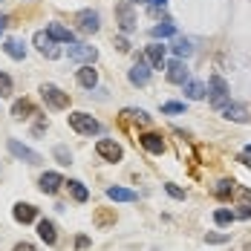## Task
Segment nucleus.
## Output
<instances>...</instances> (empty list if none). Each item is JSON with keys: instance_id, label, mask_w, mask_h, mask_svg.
Returning a JSON list of instances; mask_svg holds the SVG:
<instances>
[{"instance_id": "f257e3e1", "label": "nucleus", "mask_w": 251, "mask_h": 251, "mask_svg": "<svg viewBox=\"0 0 251 251\" xmlns=\"http://www.w3.org/2000/svg\"><path fill=\"white\" fill-rule=\"evenodd\" d=\"M67 122H70V127H73L75 133H81V136H96V133H101L99 122H96L90 113H81V110L70 113V116H67Z\"/></svg>"}, {"instance_id": "f03ea898", "label": "nucleus", "mask_w": 251, "mask_h": 251, "mask_svg": "<svg viewBox=\"0 0 251 251\" xmlns=\"http://www.w3.org/2000/svg\"><path fill=\"white\" fill-rule=\"evenodd\" d=\"M32 44L38 47V52L44 55V58H50V61H55V58H61V47H58V41L52 38L47 29H41V32H35V38H32Z\"/></svg>"}, {"instance_id": "7ed1b4c3", "label": "nucleus", "mask_w": 251, "mask_h": 251, "mask_svg": "<svg viewBox=\"0 0 251 251\" xmlns=\"http://www.w3.org/2000/svg\"><path fill=\"white\" fill-rule=\"evenodd\" d=\"M41 96H44V101L50 104L52 110H67V107H70V93L58 90L55 84H44V87H41Z\"/></svg>"}, {"instance_id": "20e7f679", "label": "nucleus", "mask_w": 251, "mask_h": 251, "mask_svg": "<svg viewBox=\"0 0 251 251\" xmlns=\"http://www.w3.org/2000/svg\"><path fill=\"white\" fill-rule=\"evenodd\" d=\"M208 96H211V104L214 110H220L228 101V84L223 75H211V87H208Z\"/></svg>"}, {"instance_id": "39448f33", "label": "nucleus", "mask_w": 251, "mask_h": 251, "mask_svg": "<svg viewBox=\"0 0 251 251\" xmlns=\"http://www.w3.org/2000/svg\"><path fill=\"white\" fill-rule=\"evenodd\" d=\"M67 55H70V61H78V64H96L99 50L90 47V44H70Z\"/></svg>"}, {"instance_id": "423d86ee", "label": "nucleus", "mask_w": 251, "mask_h": 251, "mask_svg": "<svg viewBox=\"0 0 251 251\" xmlns=\"http://www.w3.org/2000/svg\"><path fill=\"white\" fill-rule=\"evenodd\" d=\"M116 18H119V29L122 32H133L136 29V15H133V3L130 0L116 6Z\"/></svg>"}, {"instance_id": "0eeeda50", "label": "nucleus", "mask_w": 251, "mask_h": 251, "mask_svg": "<svg viewBox=\"0 0 251 251\" xmlns=\"http://www.w3.org/2000/svg\"><path fill=\"white\" fill-rule=\"evenodd\" d=\"M96 151H99V156L104 162H119V159H122V148H119L113 139H99Z\"/></svg>"}, {"instance_id": "6e6552de", "label": "nucleus", "mask_w": 251, "mask_h": 251, "mask_svg": "<svg viewBox=\"0 0 251 251\" xmlns=\"http://www.w3.org/2000/svg\"><path fill=\"white\" fill-rule=\"evenodd\" d=\"M78 21V29L81 32H99V12H93V9H84V12H78L75 15Z\"/></svg>"}, {"instance_id": "1a4fd4ad", "label": "nucleus", "mask_w": 251, "mask_h": 251, "mask_svg": "<svg viewBox=\"0 0 251 251\" xmlns=\"http://www.w3.org/2000/svg\"><path fill=\"white\" fill-rule=\"evenodd\" d=\"M139 142H142V148H145L148 153H156V156H162L165 148H168L165 139H162L159 133H145V136H139Z\"/></svg>"}, {"instance_id": "9d476101", "label": "nucleus", "mask_w": 251, "mask_h": 251, "mask_svg": "<svg viewBox=\"0 0 251 251\" xmlns=\"http://www.w3.org/2000/svg\"><path fill=\"white\" fill-rule=\"evenodd\" d=\"M9 151H12V156L24 159V162H29V165H38V162H41V156H38L35 151H29L26 145H21L18 139H9Z\"/></svg>"}, {"instance_id": "9b49d317", "label": "nucleus", "mask_w": 251, "mask_h": 251, "mask_svg": "<svg viewBox=\"0 0 251 251\" xmlns=\"http://www.w3.org/2000/svg\"><path fill=\"white\" fill-rule=\"evenodd\" d=\"M188 78L191 75H188V67H185L182 58H176V61L168 64V81H171V84H185Z\"/></svg>"}, {"instance_id": "f8f14e48", "label": "nucleus", "mask_w": 251, "mask_h": 251, "mask_svg": "<svg viewBox=\"0 0 251 251\" xmlns=\"http://www.w3.org/2000/svg\"><path fill=\"white\" fill-rule=\"evenodd\" d=\"M127 78H130V84H136V87H145V84L151 81V70H148V64L139 58V61L133 64V70H130V75H127Z\"/></svg>"}, {"instance_id": "ddd939ff", "label": "nucleus", "mask_w": 251, "mask_h": 251, "mask_svg": "<svg viewBox=\"0 0 251 251\" xmlns=\"http://www.w3.org/2000/svg\"><path fill=\"white\" fill-rule=\"evenodd\" d=\"M61 185H64V179H61V174H55V171H50V174H44L38 179V188H41L44 194H58Z\"/></svg>"}, {"instance_id": "4468645a", "label": "nucleus", "mask_w": 251, "mask_h": 251, "mask_svg": "<svg viewBox=\"0 0 251 251\" xmlns=\"http://www.w3.org/2000/svg\"><path fill=\"white\" fill-rule=\"evenodd\" d=\"M12 214H15V220H18V223H24V226L38 220V208H35V205H29V202H18Z\"/></svg>"}, {"instance_id": "2eb2a0df", "label": "nucleus", "mask_w": 251, "mask_h": 251, "mask_svg": "<svg viewBox=\"0 0 251 251\" xmlns=\"http://www.w3.org/2000/svg\"><path fill=\"white\" fill-rule=\"evenodd\" d=\"M47 32H50L58 44H75V32H73V29H67L64 24H50V26H47Z\"/></svg>"}, {"instance_id": "dca6fc26", "label": "nucleus", "mask_w": 251, "mask_h": 251, "mask_svg": "<svg viewBox=\"0 0 251 251\" xmlns=\"http://www.w3.org/2000/svg\"><path fill=\"white\" fill-rule=\"evenodd\" d=\"M182 87H185V99H191V101H202L205 93H208V87L202 81H197V78H188Z\"/></svg>"}, {"instance_id": "f3484780", "label": "nucleus", "mask_w": 251, "mask_h": 251, "mask_svg": "<svg viewBox=\"0 0 251 251\" xmlns=\"http://www.w3.org/2000/svg\"><path fill=\"white\" fill-rule=\"evenodd\" d=\"M220 113L226 116L228 122H246L249 116H246V107L243 104H234V101H226L223 107H220Z\"/></svg>"}, {"instance_id": "a211bd4d", "label": "nucleus", "mask_w": 251, "mask_h": 251, "mask_svg": "<svg viewBox=\"0 0 251 251\" xmlns=\"http://www.w3.org/2000/svg\"><path fill=\"white\" fill-rule=\"evenodd\" d=\"M78 84H81V87H87V90L99 87V73L93 70V64H84V67L78 70Z\"/></svg>"}, {"instance_id": "6ab92c4d", "label": "nucleus", "mask_w": 251, "mask_h": 251, "mask_svg": "<svg viewBox=\"0 0 251 251\" xmlns=\"http://www.w3.org/2000/svg\"><path fill=\"white\" fill-rule=\"evenodd\" d=\"M145 55H148V61H151L153 70H165V47H162V44H151V47L145 50Z\"/></svg>"}, {"instance_id": "aec40b11", "label": "nucleus", "mask_w": 251, "mask_h": 251, "mask_svg": "<svg viewBox=\"0 0 251 251\" xmlns=\"http://www.w3.org/2000/svg\"><path fill=\"white\" fill-rule=\"evenodd\" d=\"M38 237L47 243V246H55L58 243V234H55V226H52L50 220H41L38 223Z\"/></svg>"}, {"instance_id": "412c9836", "label": "nucleus", "mask_w": 251, "mask_h": 251, "mask_svg": "<svg viewBox=\"0 0 251 251\" xmlns=\"http://www.w3.org/2000/svg\"><path fill=\"white\" fill-rule=\"evenodd\" d=\"M107 197H110L113 202H133V200H136V194H133L130 188H116V185H113V188H107Z\"/></svg>"}, {"instance_id": "4be33fe9", "label": "nucleus", "mask_w": 251, "mask_h": 251, "mask_svg": "<svg viewBox=\"0 0 251 251\" xmlns=\"http://www.w3.org/2000/svg\"><path fill=\"white\" fill-rule=\"evenodd\" d=\"M3 52H6L12 61H24V58H26V50L21 47V44H18V41H12V38L3 44Z\"/></svg>"}, {"instance_id": "5701e85b", "label": "nucleus", "mask_w": 251, "mask_h": 251, "mask_svg": "<svg viewBox=\"0 0 251 251\" xmlns=\"http://www.w3.org/2000/svg\"><path fill=\"white\" fill-rule=\"evenodd\" d=\"M171 50H174L176 55H179V58H182V55L188 58V55L194 52V41H188V38H176V41H174V47H171Z\"/></svg>"}, {"instance_id": "b1692460", "label": "nucleus", "mask_w": 251, "mask_h": 251, "mask_svg": "<svg viewBox=\"0 0 251 251\" xmlns=\"http://www.w3.org/2000/svg\"><path fill=\"white\" fill-rule=\"evenodd\" d=\"M70 191H73L75 202H87V200H90V191H87V188H84V182H78V179L70 182Z\"/></svg>"}, {"instance_id": "393cba45", "label": "nucleus", "mask_w": 251, "mask_h": 251, "mask_svg": "<svg viewBox=\"0 0 251 251\" xmlns=\"http://www.w3.org/2000/svg\"><path fill=\"white\" fill-rule=\"evenodd\" d=\"M122 116H127V119H133V122H139V125H151V116L145 113V110H136V107H127Z\"/></svg>"}, {"instance_id": "a878e982", "label": "nucleus", "mask_w": 251, "mask_h": 251, "mask_svg": "<svg viewBox=\"0 0 251 251\" xmlns=\"http://www.w3.org/2000/svg\"><path fill=\"white\" fill-rule=\"evenodd\" d=\"M12 116H15V119H29V116H32V104H29V101H15Z\"/></svg>"}, {"instance_id": "bb28decb", "label": "nucleus", "mask_w": 251, "mask_h": 251, "mask_svg": "<svg viewBox=\"0 0 251 251\" xmlns=\"http://www.w3.org/2000/svg\"><path fill=\"white\" fill-rule=\"evenodd\" d=\"M176 29H174V24H159V26H153L151 29V38H171Z\"/></svg>"}, {"instance_id": "cd10ccee", "label": "nucleus", "mask_w": 251, "mask_h": 251, "mask_svg": "<svg viewBox=\"0 0 251 251\" xmlns=\"http://www.w3.org/2000/svg\"><path fill=\"white\" fill-rule=\"evenodd\" d=\"M237 217H234V211H228V208H220L217 214H214V223L217 226H228V223H234Z\"/></svg>"}, {"instance_id": "c85d7f7f", "label": "nucleus", "mask_w": 251, "mask_h": 251, "mask_svg": "<svg viewBox=\"0 0 251 251\" xmlns=\"http://www.w3.org/2000/svg\"><path fill=\"white\" fill-rule=\"evenodd\" d=\"M234 191H237V188H234V182H220V185H217V191H214V194H217V197H220V200H226V197H231V194H234Z\"/></svg>"}, {"instance_id": "c756f323", "label": "nucleus", "mask_w": 251, "mask_h": 251, "mask_svg": "<svg viewBox=\"0 0 251 251\" xmlns=\"http://www.w3.org/2000/svg\"><path fill=\"white\" fill-rule=\"evenodd\" d=\"M162 113H165V116H174V113H185V104H182V101H168V104H162Z\"/></svg>"}, {"instance_id": "7c9ffc66", "label": "nucleus", "mask_w": 251, "mask_h": 251, "mask_svg": "<svg viewBox=\"0 0 251 251\" xmlns=\"http://www.w3.org/2000/svg\"><path fill=\"white\" fill-rule=\"evenodd\" d=\"M3 96H12V78L6 75V73H0V99Z\"/></svg>"}, {"instance_id": "2f4dec72", "label": "nucleus", "mask_w": 251, "mask_h": 251, "mask_svg": "<svg viewBox=\"0 0 251 251\" xmlns=\"http://www.w3.org/2000/svg\"><path fill=\"white\" fill-rule=\"evenodd\" d=\"M165 191H168L174 200H185V191H182L179 185H174V182H168V185H165Z\"/></svg>"}, {"instance_id": "473e14b6", "label": "nucleus", "mask_w": 251, "mask_h": 251, "mask_svg": "<svg viewBox=\"0 0 251 251\" xmlns=\"http://www.w3.org/2000/svg\"><path fill=\"white\" fill-rule=\"evenodd\" d=\"M55 156L61 159V165H70L73 162V153L67 151V148H55Z\"/></svg>"}, {"instance_id": "72a5a7b5", "label": "nucleus", "mask_w": 251, "mask_h": 251, "mask_svg": "<svg viewBox=\"0 0 251 251\" xmlns=\"http://www.w3.org/2000/svg\"><path fill=\"white\" fill-rule=\"evenodd\" d=\"M205 240L214 243V246H220V243H228V234H205Z\"/></svg>"}, {"instance_id": "f704fd0d", "label": "nucleus", "mask_w": 251, "mask_h": 251, "mask_svg": "<svg viewBox=\"0 0 251 251\" xmlns=\"http://www.w3.org/2000/svg\"><path fill=\"white\" fill-rule=\"evenodd\" d=\"M234 217H237V220H249L251 217V205H240V211H234Z\"/></svg>"}, {"instance_id": "c9c22d12", "label": "nucleus", "mask_w": 251, "mask_h": 251, "mask_svg": "<svg viewBox=\"0 0 251 251\" xmlns=\"http://www.w3.org/2000/svg\"><path fill=\"white\" fill-rule=\"evenodd\" d=\"M116 50H119V52H130V44H127V38H116Z\"/></svg>"}, {"instance_id": "e433bc0d", "label": "nucleus", "mask_w": 251, "mask_h": 251, "mask_svg": "<svg viewBox=\"0 0 251 251\" xmlns=\"http://www.w3.org/2000/svg\"><path fill=\"white\" fill-rule=\"evenodd\" d=\"M12 251H35V246H32V243H18Z\"/></svg>"}, {"instance_id": "4c0bfd02", "label": "nucleus", "mask_w": 251, "mask_h": 251, "mask_svg": "<svg viewBox=\"0 0 251 251\" xmlns=\"http://www.w3.org/2000/svg\"><path fill=\"white\" fill-rule=\"evenodd\" d=\"M75 246H78V249H87V246H90V240H87V237H78Z\"/></svg>"}, {"instance_id": "58836bf2", "label": "nucleus", "mask_w": 251, "mask_h": 251, "mask_svg": "<svg viewBox=\"0 0 251 251\" xmlns=\"http://www.w3.org/2000/svg\"><path fill=\"white\" fill-rule=\"evenodd\" d=\"M240 162H243V165H246V168L251 171V159H249V156H240Z\"/></svg>"}, {"instance_id": "ea45409f", "label": "nucleus", "mask_w": 251, "mask_h": 251, "mask_svg": "<svg viewBox=\"0 0 251 251\" xmlns=\"http://www.w3.org/2000/svg\"><path fill=\"white\" fill-rule=\"evenodd\" d=\"M148 3H153V6H165L168 0H148Z\"/></svg>"}, {"instance_id": "a19ab883", "label": "nucleus", "mask_w": 251, "mask_h": 251, "mask_svg": "<svg viewBox=\"0 0 251 251\" xmlns=\"http://www.w3.org/2000/svg\"><path fill=\"white\" fill-rule=\"evenodd\" d=\"M3 26H6V18H3V15H0V29H3Z\"/></svg>"}, {"instance_id": "79ce46f5", "label": "nucleus", "mask_w": 251, "mask_h": 251, "mask_svg": "<svg viewBox=\"0 0 251 251\" xmlns=\"http://www.w3.org/2000/svg\"><path fill=\"white\" fill-rule=\"evenodd\" d=\"M246 156H251V145H249V148H246Z\"/></svg>"}, {"instance_id": "37998d69", "label": "nucleus", "mask_w": 251, "mask_h": 251, "mask_svg": "<svg viewBox=\"0 0 251 251\" xmlns=\"http://www.w3.org/2000/svg\"><path fill=\"white\" fill-rule=\"evenodd\" d=\"M130 3H148V0H130Z\"/></svg>"}]
</instances>
